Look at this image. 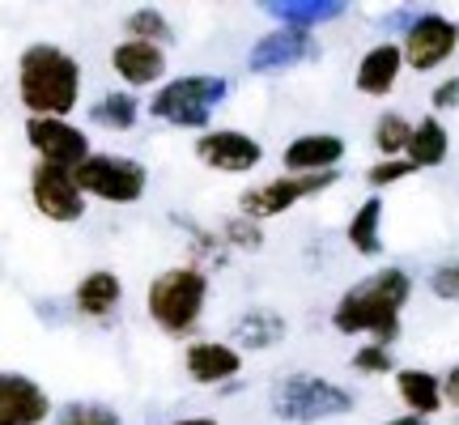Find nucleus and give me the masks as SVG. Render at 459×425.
<instances>
[{
    "label": "nucleus",
    "instance_id": "obj_1",
    "mask_svg": "<svg viewBox=\"0 0 459 425\" xmlns=\"http://www.w3.org/2000/svg\"><path fill=\"white\" fill-rule=\"evenodd\" d=\"M412 302V273L400 264L375 268L361 281H353L336 307H332V327L341 336H370L375 344L395 349L404 332V307Z\"/></svg>",
    "mask_w": 459,
    "mask_h": 425
},
{
    "label": "nucleus",
    "instance_id": "obj_2",
    "mask_svg": "<svg viewBox=\"0 0 459 425\" xmlns=\"http://www.w3.org/2000/svg\"><path fill=\"white\" fill-rule=\"evenodd\" d=\"M17 99L30 119H68L82 102V60L56 43H30L17 60Z\"/></svg>",
    "mask_w": 459,
    "mask_h": 425
},
{
    "label": "nucleus",
    "instance_id": "obj_3",
    "mask_svg": "<svg viewBox=\"0 0 459 425\" xmlns=\"http://www.w3.org/2000/svg\"><path fill=\"white\" fill-rule=\"evenodd\" d=\"M268 409L273 417L285 425H319V421H341L358 409V395L349 392L344 383L311 370H294L273 383L268 392Z\"/></svg>",
    "mask_w": 459,
    "mask_h": 425
},
{
    "label": "nucleus",
    "instance_id": "obj_4",
    "mask_svg": "<svg viewBox=\"0 0 459 425\" xmlns=\"http://www.w3.org/2000/svg\"><path fill=\"white\" fill-rule=\"evenodd\" d=\"M204 302H209V273L200 264H175V268L158 273L145 290V311L166 336L196 332Z\"/></svg>",
    "mask_w": 459,
    "mask_h": 425
},
{
    "label": "nucleus",
    "instance_id": "obj_5",
    "mask_svg": "<svg viewBox=\"0 0 459 425\" xmlns=\"http://www.w3.org/2000/svg\"><path fill=\"white\" fill-rule=\"evenodd\" d=\"M226 99H230L226 77H217V73H187V77H170L166 85L153 90L149 115L170 124V128L209 132V119H213V111Z\"/></svg>",
    "mask_w": 459,
    "mask_h": 425
},
{
    "label": "nucleus",
    "instance_id": "obj_6",
    "mask_svg": "<svg viewBox=\"0 0 459 425\" xmlns=\"http://www.w3.org/2000/svg\"><path fill=\"white\" fill-rule=\"evenodd\" d=\"M77 187L85 200H107V204H136L149 192V170L128 153H90L77 170Z\"/></svg>",
    "mask_w": 459,
    "mask_h": 425
},
{
    "label": "nucleus",
    "instance_id": "obj_7",
    "mask_svg": "<svg viewBox=\"0 0 459 425\" xmlns=\"http://www.w3.org/2000/svg\"><path fill=\"white\" fill-rule=\"evenodd\" d=\"M336 183H341V170H324V175H273V179L247 187L243 196H238V212L264 226V221H273L281 212L298 209L302 200L332 192Z\"/></svg>",
    "mask_w": 459,
    "mask_h": 425
},
{
    "label": "nucleus",
    "instance_id": "obj_8",
    "mask_svg": "<svg viewBox=\"0 0 459 425\" xmlns=\"http://www.w3.org/2000/svg\"><path fill=\"white\" fill-rule=\"evenodd\" d=\"M395 43H400V51H404V68L426 77V73H434V68H443V65L455 60L459 22H451L446 13H434V9H417Z\"/></svg>",
    "mask_w": 459,
    "mask_h": 425
},
{
    "label": "nucleus",
    "instance_id": "obj_9",
    "mask_svg": "<svg viewBox=\"0 0 459 425\" xmlns=\"http://www.w3.org/2000/svg\"><path fill=\"white\" fill-rule=\"evenodd\" d=\"M30 200L34 209L43 212L56 226H73L85 217V192L77 187V175L73 170H60V166H34L30 170Z\"/></svg>",
    "mask_w": 459,
    "mask_h": 425
},
{
    "label": "nucleus",
    "instance_id": "obj_10",
    "mask_svg": "<svg viewBox=\"0 0 459 425\" xmlns=\"http://www.w3.org/2000/svg\"><path fill=\"white\" fill-rule=\"evenodd\" d=\"M196 158L217 175H251L264 162V145L243 128H209L196 136Z\"/></svg>",
    "mask_w": 459,
    "mask_h": 425
},
{
    "label": "nucleus",
    "instance_id": "obj_11",
    "mask_svg": "<svg viewBox=\"0 0 459 425\" xmlns=\"http://www.w3.org/2000/svg\"><path fill=\"white\" fill-rule=\"evenodd\" d=\"M315 56H319V39L311 30L277 26V30H268L255 48L247 51V68L260 73V77H273V73H290V68L307 65Z\"/></svg>",
    "mask_w": 459,
    "mask_h": 425
},
{
    "label": "nucleus",
    "instance_id": "obj_12",
    "mask_svg": "<svg viewBox=\"0 0 459 425\" xmlns=\"http://www.w3.org/2000/svg\"><path fill=\"white\" fill-rule=\"evenodd\" d=\"M26 141L39 153L43 166H60V170H77V166L94 153L90 136L68 119H26Z\"/></svg>",
    "mask_w": 459,
    "mask_h": 425
},
{
    "label": "nucleus",
    "instance_id": "obj_13",
    "mask_svg": "<svg viewBox=\"0 0 459 425\" xmlns=\"http://www.w3.org/2000/svg\"><path fill=\"white\" fill-rule=\"evenodd\" d=\"M404 73H409V68H404L400 43H395V39H378V43H370V48L361 51L353 85H358V94H366V99H392Z\"/></svg>",
    "mask_w": 459,
    "mask_h": 425
},
{
    "label": "nucleus",
    "instance_id": "obj_14",
    "mask_svg": "<svg viewBox=\"0 0 459 425\" xmlns=\"http://www.w3.org/2000/svg\"><path fill=\"white\" fill-rule=\"evenodd\" d=\"M344 153L349 145L341 132H302L281 149V166H285V175H324L344 162Z\"/></svg>",
    "mask_w": 459,
    "mask_h": 425
},
{
    "label": "nucleus",
    "instance_id": "obj_15",
    "mask_svg": "<svg viewBox=\"0 0 459 425\" xmlns=\"http://www.w3.org/2000/svg\"><path fill=\"white\" fill-rule=\"evenodd\" d=\"M183 370L200 387H221L243 375V353L230 341H192L183 353Z\"/></svg>",
    "mask_w": 459,
    "mask_h": 425
},
{
    "label": "nucleus",
    "instance_id": "obj_16",
    "mask_svg": "<svg viewBox=\"0 0 459 425\" xmlns=\"http://www.w3.org/2000/svg\"><path fill=\"white\" fill-rule=\"evenodd\" d=\"M51 417V395L26 375H0V425H43Z\"/></svg>",
    "mask_w": 459,
    "mask_h": 425
},
{
    "label": "nucleus",
    "instance_id": "obj_17",
    "mask_svg": "<svg viewBox=\"0 0 459 425\" xmlns=\"http://www.w3.org/2000/svg\"><path fill=\"white\" fill-rule=\"evenodd\" d=\"M111 68L115 77L128 85V90H145V85H158L166 77V48L158 43H136V39H124L111 48Z\"/></svg>",
    "mask_w": 459,
    "mask_h": 425
},
{
    "label": "nucleus",
    "instance_id": "obj_18",
    "mask_svg": "<svg viewBox=\"0 0 459 425\" xmlns=\"http://www.w3.org/2000/svg\"><path fill=\"white\" fill-rule=\"evenodd\" d=\"M395 383V395H400V404L404 412L412 417H438L446 409L443 404V375H434V370H421V366H400L392 375Z\"/></svg>",
    "mask_w": 459,
    "mask_h": 425
},
{
    "label": "nucleus",
    "instance_id": "obj_19",
    "mask_svg": "<svg viewBox=\"0 0 459 425\" xmlns=\"http://www.w3.org/2000/svg\"><path fill=\"white\" fill-rule=\"evenodd\" d=\"M285 332H290V324H285V315L273 311V307H251V311H243L238 319H234V327H230V341H234V349L238 353H268V349H277L281 341H285Z\"/></svg>",
    "mask_w": 459,
    "mask_h": 425
},
{
    "label": "nucleus",
    "instance_id": "obj_20",
    "mask_svg": "<svg viewBox=\"0 0 459 425\" xmlns=\"http://www.w3.org/2000/svg\"><path fill=\"white\" fill-rule=\"evenodd\" d=\"M119 302H124V281L115 277L111 268L85 273V277L77 281V290H73V307H77V315H85V319H107V315L119 311Z\"/></svg>",
    "mask_w": 459,
    "mask_h": 425
},
{
    "label": "nucleus",
    "instance_id": "obj_21",
    "mask_svg": "<svg viewBox=\"0 0 459 425\" xmlns=\"http://www.w3.org/2000/svg\"><path fill=\"white\" fill-rule=\"evenodd\" d=\"M404 158L417 166V175H421V170H434V166H443L446 158H451V128H446L434 111L421 115V119H412V136H409Z\"/></svg>",
    "mask_w": 459,
    "mask_h": 425
},
{
    "label": "nucleus",
    "instance_id": "obj_22",
    "mask_svg": "<svg viewBox=\"0 0 459 425\" xmlns=\"http://www.w3.org/2000/svg\"><path fill=\"white\" fill-rule=\"evenodd\" d=\"M264 13L273 17L277 26H294V30H319V26H328L336 17L349 13V4L344 0H273V4H264Z\"/></svg>",
    "mask_w": 459,
    "mask_h": 425
},
{
    "label": "nucleus",
    "instance_id": "obj_23",
    "mask_svg": "<svg viewBox=\"0 0 459 425\" xmlns=\"http://www.w3.org/2000/svg\"><path fill=\"white\" fill-rule=\"evenodd\" d=\"M383 212H387L383 196H366L353 209L349 226H344V243L353 247L361 260H378L383 256Z\"/></svg>",
    "mask_w": 459,
    "mask_h": 425
},
{
    "label": "nucleus",
    "instance_id": "obj_24",
    "mask_svg": "<svg viewBox=\"0 0 459 425\" xmlns=\"http://www.w3.org/2000/svg\"><path fill=\"white\" fill-rule=\"evenodd\" d=\"M90 119L111 132H128V128H136V119H141V102H136L132 90H111V94H102V99L90 107Z\"/></svg>",
    "mask_w": 459,
    "mask_h": 425
},
{
    "label": "nucleus",
    "instance_id": "obj_25",
    "mask_svg": "<svg viewBox=\"0 0 459 425\" xmlns=\"http://www.w3.org/2000/svg\"><path fill=\"white\" fill-rule=\"evenodd\" d=\"M409 136H412V119L400 111H383L370 128V145L378 149V158H404L409 149Z\"/></svg>",
    "mask_w": 459,
    "mask_h": 425
},
{
    "label": "nucleus",
    "instance_id": "obj_26",
    "mask_svg": "<svg viewBox=\"0 0 459 425\" xmlns=\"http://www.w3.org/2000/svg\"><path fill=\"white\" fill-rule=\"evenodd\" d=\"M124 30H128V39H136V43H170L175 39V30H170V22H166L162 9H132L128 17H124Z\"/></svg>",
    "mask_w": 459,
    "mask_h": 425
},
{
    "label": "nucleus",
    "instance_id": "obj_27",
    "mask_svg": "<svg viewBox=\"0 0 459 425\" xmlns=\"http://www.w3.org/2000/svg\"><path fill=\"white\" fill-rule=\"evenodd\" d=\"M56 425H124V417L99 400H73L65 409H56Z\"/></svg>",
    "mask_w": 459,
    "mask_h": 425
},
{
    "label": "nucleus",
    "instance_id": "obj_28",
    "mask_svg": "<svg viewBox=\"0 0 459 425\" xmlns=\"http://www.w3.org/2000/svg\"><path fill=\"white\" fill-rule=\"evenodd\" d=\"M349 366L358 370V375L366 378H383V375H395L400 366H395V349H387V344H375L366 341L353 349V358H349Z\"/></svg>",
    "mask_w": 459,
    "mask_h": 425
},
{
    "label": "nucleus",
    "instance_id": "obj_29",
    "mask_svg": "<svg viewBox=\"0 0 459 425\" xmlns=\"http://www.w3.org/2000/svg\"><path fill=\"white\" fill-rule=\"evenodd\" d=\"M412 175H417V166H412L409 158H378V162L366 170V183L375 187V196H378V192H387V187L412 179Z\"/></svg>",
    "mask_w": 459,
    "mask_h": 425
},
{
    "label": "nucleus",
    "instance_id": "obj_30",
    "mask_svg": "<svg viewBox=\"0 0 459 425\" xmlns=\"http://www.w3.org/2000/svg\"><path fill=\"white\" fill-rule=\"evenodd\" d=\"M221 243L238 247V251H260V247H264V226L238 212V217H230L226 226H221Z\"/></svg>",
    "mask_w": 459,
    "mask_h": 425
},
{
    "label": "nucleus",
    "instance_id": "obj_31",
    "mask_svg": "<svg viewBox=\"0 0 459 425\" xmlns=\"http://www.w3.org/2000/svg\"><path fill=\"white\" fill-rule=\"evenodd\" d=\"M429 294L438 298V302H459V260H443L429 268Z\"/></svg>",
    "mask_w": 459,
    "mask_h": 425
},
{
    "label": "nucleus",
    "instance_id": "obj_32",
    "mask_svg": "<svg viewBox=\"0 0 459 425\" xmlns=\"http://www.w3.org/2000/svg\"><path fill=\"white\" fill-rule=\"evenodd\" d=\"M429 107H434V115H438V119H443L446 111H459V73L443 77V82L429 90Z\"/></svg>",
    "mask_w": 459,
    "mask_h": 425
},
{
    "label": "nucleus",
    "instance_id": "obj_33",
    "mask_svg": "<svg viewBox=\"0 0 459 425\" xmlns=\"http://www.w3.org/2000/svg\"><path fill=\"white\" fill-rule=\"evenodd\" d=\"M443 404L459 412V361L443 375Z\"/></svg>",
    "mask_w": 459,
    "mask_h": 425
},
{
    "label": "nucleus",
    "instance_id": "obj_34",
    "mask_svg": "<svg viewBox=\"0 0 459 425\" xmlns=\"http://www.w3.org/2000/svg\"><path fill=\"white\" fill-rule=\"evenodd\" d=\"M383 425H429L426 417H412V412H400V417H392V421H383Z\"/></svg>",
    "mask_w": 459,
    "mask_h": 425
},
{
    "label": "nucleus",
    "instance_id": "obj_35",
    "mask_svg": "<svg viewBox=\"0 0 459 425\" xmlns=\"http://www.w3.org/2000/svg\"><path fill=\"white\" fill-rule=\"evenodd\" d=\"M170 425H217L213 417H179V421H170Z\"/></svg>",
    "mask_w": 459,
    "mask_h": 425
}]
</instances>
